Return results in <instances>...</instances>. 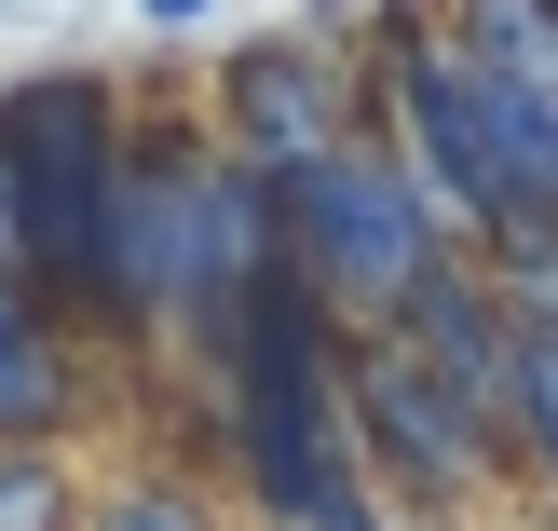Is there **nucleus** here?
I'll return each instance as SVG.
<instances>
[{"instance_id": "nucleus-11", "label": "nucleus", "mask_w": 558, "mask_h": 531, "mask_svg": "<svg viewBox=\"0 0 558 531\" xmlns=\"http://www.w3.org/2000/svg\"><path fill=\"white\" fill-rule=\"evenodd\" d=\"M490 300H505L518 327H558V232H518V245H477Z\"/></svg>"}, {"instance_id": "nucleus-14", "label": "nucleus", "mask_w": 558, "mask_h": 531, "mask_svg": "<svg viewBox=\"0 0 558 531\" xmlns=\"http://www.w3.org/2000/svg\"><path fill=\"white\" fill-rule=\"evenodd\" d=\"M545 191H558V178H545Z\"/></svg>"}, {"instance_id": "nucleus-2", "label": "nucleus", "mask_w": 558, "mask_h": 531, "mask_svg": "<svg viewBox=\"0 0 558 531\" xmlns=\"http://www.w3.org/2000/svg\"><path fill=\"white\" fill-rule=\"evenodd\" d=\"M123 123L136 96L82 55L0 82V164H14V205H27V273L41 300L109 354V218H123Z\"/></svg>"}, {"instance_id": "nucleus-8", "label": "nucleus", "mask_w": 558, "mask_h": 531, "mask_svg": "<svg viewBox=\"0 0 558 531\" xmlns=\"http://www.w3.org/2000/svg\"><path fill=\"white\" fill-rule=\"evenodd\" d=\"M82 531H218V505L191 463H109L82 478Z\"/></svg>"}, {"instance_id": "nucleus-13", "label": "nucleus", "mask_w": 558, "mask_h": 531, "mask_svg": "<svg viewBox=\"0 0 558 531\" xmlns=\"http://www.w3.org/2000/svg\"><path fill=\"white\" fill-rule=\"evenodd\" d=\"M327 531H409V518H396V505H381V491H368V505H341Z\"/></svg>"}, {"instance_id": "nucleus-12", "label": "nucleus", "mask_w": 558, "mask_h": 531, "mask_svg": "<svg viewBox=\"0 0 558 531\" xmlns=\"http://www.w3.org/2000/svg\"><path fill=\"white\" fill-rule=\"evenodd\" d=\"M123 14L150 27V41H205V27H218V0H123Z\"/></svg>"}, {"instance_id": "nucleus-3", "label": "nucleus", "mask_w": 558, "mask_h": 531, "mask_svg": "<svg viewBox=\"0 0 558 531\" xmlns=\"http://www.w3.org/2000/svg\"><path fill=\"white\" fill-rule=\"evenodd\" d=\"M272 232H287V260L314 273V300H327L341 327H381V314L463 245L381 123L341 136V150H314V164H287V178H272Z\"/></svg>"}, {"instance_id": "nucleus-4", "label": "nucleus", "mask_w": 558, "mask_h": 531, "mask_svg": "<svg viewBox=\"0 0 558 531\" xmlns=\"http://www.w3.org/2000/svg\"><path fill=\"white\" fill-rule=\"evenodd\" d=\"M341 423H354V463L396 518H463L505 478V423L463 409L396 327H341Z\"/></svg>"}, {"instance_id": "nucleus-10", "label": "nucleus", "mask_w": 558, "mask_h": 531, "mask_svg": "<svg viewBox=\"0 0 558 531\" xmlns=\"http://www.w3.org/2000/svg\"><path fill=\"white\" fill-rule=\"evenodd\" d=\"M505 450L558 491V327H518V382H505Z\"/></svg>"}, {"instance_id": "nucleus-6", "label": "nucleus", "mask_w": 558, "mask_h": 531, "mask_svg": "<svg viewBox=\"0 0 558 531\" xmlns=\"http://www.w3.org/2000/svg\"><path fill=\"white\" fill-rule=\"evenodd\" d=\"M82 409H96V341L27 273H0V436H82Z\"/></svg>"}, {"instance_id": "nucleus-1", "label": "nucleus", "mask_w": 558, "mask_h": 531, "mask_svg": "<svg viewBox=\"0 0 558 531\" xmlns=\"http://www.w3.org/2000/svg\"><path fill=\"white\" fill-rule=\"evenodd\" d=\"M191 369H205V450H232L259 531H327L341 505H368V463L341 423V314L314 300V273L287 245L191 341Z\"/></svg>"}, {"instance_id": "nucleus-7", "label": "nucleus", "mask_w": 558, "mask_h": 531, "mask_svg": "<svg viewBox=\"0 0 558 531\" xmlns=\"http://www.w3.org/2000/svg\"><path fill=\"white\" fill-rule=\"evenodd\" d=\"M450 27L463 55H477L505 96H532V109H558V0H450Z\"/></svg>"}, {"instance_id": "nucleus-9", "label": "nucleus", "mask_w": 558, "mask_h": 531, "mask_svg": "<svg viewBox=\"0 0 558 531\" xmlns=\"http://www.w3.org/2000/svg\"><path fill=\"white\" fill-rule=\"evenodd\" d=\"M0 531H82L69 436H0Z\"/></svg>"}, {"instance_id": "nucleus-5", "label": "nucleus", "mask_w": 558, "mask_h": 531, "mask_svg": "<svg viewBox=\"0 0 558 531\" xmlns=\"http://www.w3.org/2000/svg\"><path fill=\"white\" fill-rule=\"evenodd\" d=\"M205 136L259 178H287V164L368 136V69L341 55V27H259L205 69Z\"/></svg>"}]
</instances>
